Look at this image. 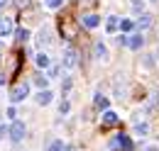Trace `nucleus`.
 Masks as SVG:
<instances>
[{"instance_id": "1", "label": "nucleus", "mask_w": 159, "mask_h": 151, "mask_svg": "<svg viewBox=\"0 0 159 151\" xmlns=\"http://www.w3.org/2000/svg\"><path fill=\"white\" fill-rule=\"evenodd\" d=\"M61 66H64V68H69V71L79 66V51H76L74 46H66V49H64V56H61Z\"/></svg>"}, {"instance_id": "7", "label": "nucleus", "mask_w": 159, "mask_h": 151, "mask_svg": "<svg viewBox=\"0 0 159 151\" xmlns=\"http://www.w3.org/2000/svg\"><path fill=\"white\" fill-rule=\"evenodd\" d=\"M115 124H118V114L113 112V110L103 112V127H115Z\"/></svg>"}, {"instance_id": "4", "label": "nucleus", "mask_w": 159, "mask_h": 151, "mask_svg": "<svg viewBox=\"0 0 159 151\" xmlns=\"http://www.w3.org/2000/svg\"><path fill=\"white\" fill-rule=\"evenodd\" d=\"M152 27V15H147V12H142L137 19V29L139 32H144V29H149Z\"/></svg>"}, {"instance_id": "21", "label": "nucleus", "mask_w": 159, "mask_h": 151, "mask_svg": "<svg viewBox=\"0 0 159 151\" xmlns=\"http://www.w3.org/2000/svg\"><path fill=\"white\" fill-rule=\"evenodd\" d=\"M120 29H122V32H130V29H132V22H130V19H122V22H120Z\"/></svg>"}, {"instance_id": "30", "label": "nucleus", "mask_w": 159, "mask_h": 151, "mask_svg": "<svg viewBox=\"0 0 159 151\" xmlns=\"http://www.w3.org/2000/svg\"><path fill=\"white\" fill-rule=\"evenodd\" d=\"M5 2H7V0H0V7H2V5H5Z\"/></svg>"}, {"instance_id": "32", "label": "nucleus", "mask_w": 159, "mask_h": 151, "mask_svg": "<svg viewBox=\"0 0 159 151\" xmlns=\"http://www.w3.org/2000/svg\"><path fill=\"white\" fill-rule=\"evenodd\" d=\"M0 122H2V117H0Z\"/></svg>"}, {"instance_id": "25", "label": "nucleus", "mask_w": 159, "mask_h": 151, "mask_svg": "<svg viewBox=\"0 0 159 151\" xmlns=\"http://www.w3.org/2000/svg\"><path fill=\"white\" fill-rule=\"evenodd\" d=\"M69 90H71V80L66 78V80H64V93H69Z\"/></svg>"}, {"instance_id": "18", "label": "nucleus", "mask_w": 159, "mask_h": 151, "mask_svg": "<svg viewBox=\"0 0 159 151\" xmlns=\"http://www.w3.org/2000/svg\"><path fill=\"white\" fill-rule=\"evenodd\" d=\"M27 37H30V32L22 27V29H17V41H27Z\"/></svg>"}, {"instance_id": "10", "label": "nucleus", "mask_w": 159, "mask_h": 151, "mask_svg": "<svg viewBox=\"0 0 159 151\" xmlns=\"http://www.w3.org/2000/svg\"><path fill=\"white\" fill-rule=\"evenodd\" d=\"M49 41H52V32H49V29H42L39 34H37V44H39V46H47Z\"/></svg>"}, {"instance_id": "11", "label": "nucleus", "mask_w": 159, "mask_h": 151, "mask_svg": "<svg viewBox=\"0 0 159 151\" xmlns=\"http://www.w3.org/2000/svg\"><path fill=\"white\" fill-rule=\"evenodd\" d=\"M96 107L103 110V112H108V107H110V100L105 97V95H96Z\"/></svg>"}, {"instance_id": "20", "label": "nucleus", "mask_w": 159, "mask_h": 151, "mask_svg": "<svg viewBox=\"0 0 159 151\" xmlns=\"http://www.w3.org/2000/svg\"><path fill=\"white\" fill-rule=\"evenodd\" d=\"M132 7H135V12H144V2L142 0H132Z\"/></svg>"}, {"instance_id": "28", "label": "nucleus", "mask_w": 159, "mask_h": 151, "mask_svg": "<svg viewBox=\"0 0 159 151\" xmlns=\"http://www.w3.org/2000/svg\"><path fill=\"white\" fill-rule=\"evenodd\" d=\"M154 105L159 107V93H154Z\"/></svg>"}, {"instance_id": "3", "label": "nucleus", "mask_w": 159, "mask_h": 151, "mask_svg": "<svg viewBox=\"0 0 159 151\" xmlns=\"http://www.w3.org/2000/svg\"><path fill=\"white\" fill-rule=\"evenodd\" d=\"M27 95H30V85H27V83H20V85H15V88L10 90V100H12V102H22Z\"/></svg>"}, {"instance_id": "2", "label": "nucleus", "mask_w": 159, "mask_h": 151, "mask_svg": "<svg viewBox=\"0 0 159 151\" xmlns=\"http://www.w3.org/2000/svg\"><path fill=\"white\" fill-rule=\"evenodd\" d=\"M7 134H10V139H12V141H22V139H25V134H27V127H25V122L15 119V122L10 124Z\"/></svg>"}, {"instance_id": "6", "label": "nucleus", "mask_w": 159, "mask_h": 151, "mask_svg": "<svg viewBox=\"0 0 159 151\" xmlns=\"http://www.w3.org/2000/svg\"><path fill=\"white\" fill-rule=\"evenodd\" d=\"M142 44H144V37H142V34H130V37H127V46H130V49H142Z\"/></svg>"}, {"instance_id": "22", "label": "nucleus", "mask_w": 159, "mask_h": 151, "mask_svg": "<svg viewBox=\"0 0 159 151\" xmlns=\"http://www.w3.org/2000/svg\"><path fill=\"white\" fill-rule=\"evenodd\" d=\"M61 149H64L61 141H52V144H49V151H61Z\"/></svg>"}, {"instance_id": "9", "label": "nucleus", "mask_w": 159, "mask_h": 151, "mask_svg": "<svg viewBox=\"0 0 159 151\" xmlns=\"http://www.w3.org/2000/svg\"><path fill=\"white\" fill-rule=\"evenodd\" d=\"M52 97H54V95H52V90H39L34 100H37V105H49V102H52Z\"/></svg>"}, {"instance_id": "29", "label": "nucleus", "mask_w": 159, "mask_h": 151, "mask_svg": "<svg viewBox=\"0 0 159 151\" xmlns=\"http://www.w3.org/2000/svg\"><path fill=\"white\" fill-rule=\"evenodd\" d=\"M2 83H5V78H2V76H0V85H2Z\"/></svg>"}, {"instance_id": "19", "label": "nucleus", "mask_w": 159, "mask_h": 151, "mask_svg": "<svg viewBox=\"0 0 159 151\" xmlns=\"http://www.w3.org/2000/svg\"><path fill=\"white\" fill-rule=\"evenodd\" d=\"M64 5V0H47V7H52V10H57Z\"/></svg>"}, {"instance_id": "16", "label": "nucleus", "mask_w": 159, "mask_h": 151, "mask_svg": "<svg viewBox=\"0 0 159 151\" xmlns=\"http://www.w3.org/2000/svg\"><path fill=\"white\" fill-rule=\"evenodd\" d=\"M135 132L142 134V136H144V134H149V124H147V122H137V124H135Z\"/></svg>"}, {"instance_id": "12", "label": "nucleus", "mask_w": 159, "mask_h": 151, "mask_svg": "<svg viewBox=\"0 0 159 151\" xmlns=\"http://www.w3.org/2000/svg\"><path fill=\"white\" fill-rule=\"evenodd\" d=\"M83 24L93 29V27H98V24H100V17H98V15H86V17H83Z\"/></svg>"}, {"instance_id": "13", "label": "nucleus", "mask_w": 159, "mask_h": 151, "mask_svg": "<svg viewBox=\"0 0 159 151\" xmlns=\"http://www.w3.org/2000/svg\"><path fill=\"white\" fill-rule=\"evenodd\" d=\"M93 54H96V58H105V56H108V49H105L103 41H98V44L93 46Z\"/></svg>"}, {"instance_id": "15", "label": "nucleus", "mask_w": 159, "mask_h": 151, "mask_svg": "<svg viewBox=\"0 0 159 151\" xmlns=\"http://www.w3.org/2000/svg\"><path fill=\"white\" fill-rule=\"evenodd\" d=\"M105 27H108V32H115L120 27V22H118V17L113 15V17H108V22H105Z\"/></svg>"}, {"instance_id": "24", "label": "nucleus", "mask_w": 159, "mask_h": 151, "mask_svg": "<svg viewBox=\"0 0 159 151\" xmlns=\"http://www.w3.org/2000/svg\"><path fill=\"white\" fill-rule=\"evenodd\" d=\"M7 117H10V119H12V122H15V117H17V110H15V107H7Z\"/></svg>"}, {"instance_id": "17", "label": "nucleus", "mask_w": 159, "mask_h": 151, "mask_svg": "<svg viewBox=\"0 0 159 151\" xmlns=\"http://www.w3.org/2000/svg\"><path fill=\"white\" fill-rule=\"evenodd\" d=\"M47 83H49V78H47V76H37V85H39L42 90H47Z\"/></svg>"}, {"instance_id": "27", "label": "nucleus", "mask_w": 159, "mask_h": 151, "mask_svg": "<svg viewBox=\"0 0 159 151\" xmlns=\"http://www.w3.org/2000/svg\"><path fill=\"white\" fill-rule=\"evenodd\" d=\"M61 151H76V146H64Z\"/></svg>"}, {"instance_id": "8", "label": "nucleus", "mask_w": 159, "mask_h": 151, "mask_svg": "<svg viewBox=\"0 0 159 151\" xmlns=\"http://www.w3.org/2000/svg\"><path fill=\"white\" fill-rule=\"evenodd\" d=\"M118 144L122 151H135V144H132V139L130 136H125V134H120L118 136Z\"/></svg>"}, {"instance_id": "5", "label": "nucleus", "mask_w": 159, "mask_h": 151, "mask_svg": "<svg viewBox=\"0 0 159 151\" xmlns=\"http://www.w3.org/2000/svg\"><path fill=\"white\" fill-rule=\"evenodd\" d=\"M12 32V19L10 17H0V37H7Z\"/></svg>"}, {"instance_id": "23", "label": "nucleus", "mask_w": 159, "mask_h": 151, "mask_svg": "<svg viewBox=\"0 0 159 151\" xmlns=\"http://www.w3.org/2000/svg\"><path fill=\"white\" fill-rule=\"evenodd\" d=\"M69 110H71V105H69V100H64V102H61V107H59V112H61V114H66Z\"/></svg>"}, {"instance_id": "31", "label": "nucleus", "mask_w": 159, "mask_h": 151, "mask_svg": "<svg viewBox=\"0 0 159 151\" xmlns=\"http://www.w3.org/2000/svg\"><path fill=\"white\" fill-rule=\"evenodd\" d=\"M0 49H2V41H0Z\"/></svg>"}, {"instance_id": "14", "label": "nucleus", "mask_w": 159, "mask_h": 151, "mask_svg": "<svg viewBox=\"0 0 159 151\" xmlns=\"http://www.w3.org/2000/svg\"><path fill=\"white\" fill-rule=\"evenodd\" d=\"M34 61H37V66H39V68H49V56H47V54H37Z\"/></svg>"}, {"instance_id": "26", "label": "nucleus", "mask_w": 159, "mask_h": 151, "mask_svg": "<svg viewBox=\"0 0 159 151\" xmlns=\"http://www.w3.org/2000/svg\"><path fill=\"white\" fill-rule=\"evenodd\" d=\"M142 151H159V149H157V146H144Z\"/></svg>"}]
</instances>
